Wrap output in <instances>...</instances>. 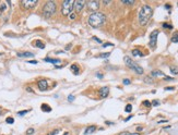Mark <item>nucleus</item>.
Returning a JSON list of instances; mask_svg holds the SVG:
<instances>
[{
	"label": "nucleus",
	"instance_id": "2f4dec72",
	"mask_svg": "<svg viewBox=\"0 0 178 135\" xmlns=\"http://www.w3.org/2000/svg\"><path fill=\"white\" fill-rule=\"evenodd\" d=\"M151 105H153V106H155V107H157V106H160V101H159V100H153V101L151 103Z\"/></svg>",
	"mask_w": 178,
	"mask_h": 135
},
{
	"label": "nucleus",
	"instance_id": "7c9ffc66",
	"mask_svg": "<svg viewBox=\"0 0 178 135\" xmlns=\"http://www.w3.org/2000/svg\"><path fill=\"white\" fill-rule=\"evenodd\" d=\"M29 112V110H23V111H19L18 114L20 116V117H22V116H24L25 113H27Z\"/></svg>",
	"mask_w": 178,
	"mask_h": 135
},
{
	"label": "nucleus",
	"instance_id": "f704fd0d",
	"mask_svg": "<svg viewBox=\"0 0 178 135\" xmlns=\"http://www.w3.org/2000/svg\"><path fill=\"white\" fill-rule=\"evenodd\" d=\"M143 105H144L145 107H150V106H151V103H150L149 100H144V101H143Z\"/></svg>",
	"mask_w": 178,
	"mask_h": 135
},
{
	"label": "nucleus",
	"instance_id": "72a5a7b5",
	"mask_svg": "<svg viewBox=\"0 0 178 135\" xmlns=\"http://www.w3.org/2000/svg\"><path fill=\"white\" fill-rule=\"evenodd\" d=\"M58 133H59V130H54V131H53V132H50L48 135H57Z\"/></svg>",
	"mask_w": 178,
	"mask_h": 135
},
{
	"label": "nucleus",
	"instance_id": "423d86ee",
	"mask_svg": "<svg viewBox=\"0 0 178 135\" xmlns=\"http://www.w3.org/2000/svg\"><path fill=\"white\" fill-rule=\"evenodd\" d=\"M159 33H160V32L157 31V30H155V31L152 32V33H151V35H150V43H149V45H150V47H151L152 49H154V48L156 47V43H157V35H159Z\"/></svg>",
	"mask_w": 178,
	"mask_h": 135
},
{
	"label": "nucleus",
	"instance_id": "dca6fc26",
	"mask_svg": "<svg viewBox=\"0 0 178 135\" xmlns=\"http://www.w3.org/2000/svg\"><path fill=\"white\" fill-rule=\"evenodd\" d=\"M41 109H42V111H44V112H50V111H51V108H50L47 104L42 105V106H41Z\"/></svg>",
	"mask_w": 178,
	"mask_h": 135
},
{
	"label": "nucleus",
	"instance_id": "5701e85b",
	"mask_svg": "<svg viewBox=\"0 0 178 135\" xmlns=\"http://www.w3.org/2000/svg\"><path fill=\"white\" fill-rule=\"evenodd\" d=\"M144 82H145V83H149V84H152L154 81H153V79H151V77L147 76V77H144Z\"/></svg>",
	"mask_w": 178,
	"mask_h": 135
},
{
	"label": "nucleus",
	"instance_id": "de8ad7c7",
	"mask_svg": "<svg viewBox=\"0 0 178 135\" xmlns=\"http://www.w3.org/2000/svg\"><path fill=\"white\" fill-rule=\"evenodd\" d=\"M26 91H27V92H33V91H32L30 87H27V88H26Z\"/></svg>",
	"mask_w": 178,
	"mask_h": 135
},
{
	"label": "nucleus",
	"instance_id": "412c9836",
	"mask_svg": "<svg viewBox=\"0 0 178 135\" xmlns=\"http://www.w3.org/2000/svg\"><path fill=\"white\" fill-rule=\"evenodd\" d=\"M121 2L125 3V5H133L135 0H121Z\"/></svg>",
	"mask_w": 178,
	"mask_h": 135
},
{
	"label": "nucleus",
	"instance_id": "b1692460",
	"mask_svg": "<svg viewBox=\"0 0 178 135\" xmlns=\"http://www.w3.org/2000/svg\"><path fill=\"white\" fill-rule=\"evenodd\" d=\"M131 110H132V106L131 105H127L126 108H125V111L126 112H131Z\"/></svg>",
	"mask_w": 178,
	"mask_h": 135
},
{
	"label": "nucleus",
	"instance_id": "0eeeda50",
	"mask_svg": "<svg viewBox=\"0 0 178 135\" xmlns=\"http://www.w3.org/2000/svg\"><path fill=\"white\" fill-rule=\"evenodd\" d=\"M37 0H22L21 1V6L24 8L25 10H30L33 9L37 5Z\"/></svg>",
	"mask_w": 178,
	"mask_h": 135
},
{
	"label": "nucleus",
	"instance_id": "393cba45",
	"mask_svg": "<svg viewBox=\"0 0 178 135\" xmlns=\"http://www.w3.org/2000/svg\"><path fill=\"white\" fill-rule=\"evenodd\" d=\"M71 70H72V71H73L74 73H79V72H78V71H77V70H78V66H75V64H72V66H71Z\"/></svg>",
	"mask_w": 178,
	"mask_h": 135
},
{
	"label": "nucleus",
	"instance_id": "39448f33",
	"mask_svg": "<svg viewBox=\"0 0 178 135\" xmlns=\"http://www.w3.org/2000/svg\"><path fill=\"white\" fill-rule=\"evenodd\" d=\"M73 0H65L62 2V7H61V13L62 15L67 17V15H70V13H72V9H73Z\"/></svg>",
	"mask_w": 178,
	"mask_h": 135
},
{
	"label": "nucleus",
	"instance_id": "7ed1b4c3",
	"mask_svg": "<svg viewBox=\"0 0 178 135\" xmlns=\"http://www.w3.org/2000/svg\"><path fill=\"white\" fill-rule=\"evenodd\" d=\"M123 60H125V63L127 64V67H129L131 70H133L137 74H143V69H142L138 63H135L133 60H131V58L128 57V56H126L125 58H123Z\"/></svg>",
	"mask_w": 178,
	"mask_h": 135
},
{
	"label": "nucleus",
	"instance_id": "58836bf2",
	"mask_svg": "<svg viewBox=\"0 0 178 135\" xmlns=\"http://www.w3.org/2000/svg\"><path fill=\"white\" fill-rule=\"evenodd\" d=\"M165 81H173L174 79L173 77H171V76H165V79H164Z\"/></svg>",
	"mask_w": 178,
	"mask_h": 135
},
{
	"label": "nucleus",
	"instance_id": "a18cd8bd",
	"mask_svg": "<svg viewBox=\"0 0 178 135\" xmlns=\"http://www.w3.org/2000/svg\"><path fill=\"white\" fill-rule=\"evenodd\" d=\"M94 40H96V42H98V43H102V42H101L98 38H96V37H94Z\"/></svg>",
	"mask_w": 178,
	"mask_h": 135
},
{
	"label": "nucleus",
	"instance_id": "c03bdc74",
	"mask_svg": "<svg viewBox=\"0 0 178 135\" xmlns=\"http://www.w3.org/2000/svg\"><path fill=\"white\" fill-rule=\"evenodd\" d=\"M131 118H132V116H130V117H128V118H127V119H125V121H126V122H127V121H128V120H130V119H131Z\"/></svg>",
	"mask_w": 178,
	"mask_h": 135
},
{
	"label": "nucleus",
	"instance_id": "f8f14e48",
	"mask_svg": "<svg viewBox=\"0 0 178 135\" xmlns=\"http://www.w3.org/2000/svg\"><path fill=\"white\" fill-rule=\"evenodd\" d=\"M44 61L49 62V63H53V64H55V66H57V67H58V64L61 63V60H60V59H53V58H45Z\"/></svg>",
	"mask_w": 178,
	"mask_h": 135
},
{
	"label": "nucleus",
	"instance_id": "9b49d317",
	"mask_svg": "<svg viewBox=\"0 0 178 135\" xmlns=\"http://www.w3.org/2000/svg\"><path fill=\"white\" fill-rule=\"evenodd\" d=\"M108 94H109V87L104 86V87H102V88H101V91H99V95H101V97H102V98H106V97L108 96Z\"/></svg>",
	"mask_w": 178,
	"mask_h": 135
},
{
	"label": "nucleus",
	"instance_id": "09e8293b",
	"mask_svg": "<svg viewBox=\"0 0 178 135\" xmlns=\"http://www.w3.org/2000/svg\"><path fill=\"white\" fill-rule=\"evenodd\" d=\"M142 130V128L141 126H139V128H137V131H141Z\"/></svg>",
	"mask_w": 178,
	"mask_h": 135
},
{
	"label": "nucleus",
	"instance_id": "3c124183",
	"mask_svg": "<svg viewBox=\"0 0 178 135\" xmlns=\"http://www.w3.org/2000/svg\"><path fill=\"white\" fill-rule=\"evenodd\" d=\"M68 134H69V133H68V132H66V133H65L63 135H68Z\"/></svg>",
	"mask_w": 178,
	"mask_h": 135
},
{
	"label": "nucleus",
	"instance_id": "c756f323",
	"mask_svg": "<svg viewBox=\"0 0 178 135\" xmlns=\"http://www.w3.org/2000/svg\"><path fill=\"white\" fill-rule=\"evenodd\" d=\"M34 132H35V131H34V129H33V128H31V129H29L27 131H26V134H27V135H32V134H34Z\"/></svg>",
	"mask_w": 178,
	"mask_h": 135
},
{
	"label": "nucleus",
	"instance_id": "c85d7f7f",
	"mask_svg": "<svg viewBox=\"0 0 178 135\" xmlns=\"http://www.w3.org/2000/svg\"><path fill=\"white\" fill-rule=\"evenodd\" d=\"M111 56V52H106V54H102L99 55V58H108Z\"/></svg>",
	"mask_w": 178,
	"mask_h": 135
},
{
	"label": "nucleus",
	"instance_id": "473e14b6",
	"mask_svg": "<svg viewBox=\"0 0 178 135\" xmlns=\"http://www.w3.org/2000/svg\"><path fill=\"white\" fill-rule=\"evenodd\" d=\"M6 10V3H2L1 6H0V12H3Z\"/></svg>",
	"mask_w": 178,
	"mask_h": 135
},
{
	"label": "nucleus",
	"instance_id": "e433bc0d",
	"mask_svg": "<svg viewBox=\"0 0 178 135\" xmlns=\"http://www.w3.org/2000/svg\"><path fill=\"white\" fill-rule=\"evenodd\" d=\"M68 100H69V101H73V100H74V96H73V95H69Z\"/></svg>",
	"mask_w": 178,
	"mask_h": 135
},
{
	"label": "nucleus",
	"instance_id": "2eb2a0df",
	"mask_svg": "<svg viewBox=\"0 0 178 135\" xmlns=\"http://www.w3.org/2000/svg\"><path fill=\"white\" fill-rule=\"evenodd\" d=\"M151 75L154 76V77H160V76H164V77H165V74L163 73L162 71H159V70H153V71L151 72Z\"/></svg>",
	"mask_w": 178,
	"mask_h": 135
},
{
	"label": "nucleus",
	"instance_id": "cd10ccee",
	"mask_svg": "<svg viewBox=\"0 0 178 135\" xmlns=\"http://www.w3.org/2000/svg\"><path fill=\"white\" fill-rule=\"evenodd\" d=\"M109 46H111V47H113V46H114V44H111V43H105V44H103V45H102V47H103V48L109 47Z\"/></svg>",
	"mask_w": 178,
	"mask_h": 135
},
{
	"label": "nucleus",
	"instance_id": "c9c22d12",
	"mask_svg": "<svg viewBox=\"0 0 178 135\" xmlns=\"http://www.w3.org/2000/svg\"><path fill=\"white\" fill-rule=\"evenodd\" d=\"M77 18V14L75 13H70V20H74V19Z\"/></svg>",
	"mask_w": 178,
	"mask_h": 135
},
{
	"label": "nucleus",
	"instance_id": "37998d69",
	"mask_svg": "<svg viewBox=\"0 0 178 135\" xmlns=\"http://www.w3.org/2000/svg\"><path fill=\"white\" fill-rule=\"evenodd\" d=\"M97 76H98V77H99V79H103V74L97 73Z\"/></svg>",
	"mask_w": 178,
	"mask_h": 135
},
{
	"label": "nucleus",
	"instance_id": "bb28decb",
	"mask_svg": "<svg viewBox=\"0 0 178 135\" xmlns=\"http://www.w3.org/2000/svg\"><path fill=\"white\" fill-rule=\"evenodd\" d=\"M163 27L164 28H168V30H172L173 26L171 24H167V23H163Z\"/></svg>",
	"mask_w": 178,
	"mask_h": 135
},
{
	"label": "nucleus",
	"instance_id": "4468645a",
	"mask_svg": "<svg viewBox=\"0 0 178 135\" xmlns=\"http://www.w3.org/2000/svg\"><path fill=\"white\" fill-rule=\"evenodd\" d=\"M95 130H96V126H95V125H90V126H87V128L85 129V131H84V133H83V134L84 135L92 134Z\"/></svg>",
	"mask_w": 178,
	"mask_h": 135
},
{
	"label": "nucleus",
	"instance_id": "f03ea898",
	"mask_svg": "<svg viewBox=\"0 0 178 135\" xmlns=\"http://www.w3.org/2000/svg\"><path fill=\"white\" fill-rule=\"evenodd\" d=\"M153 14V10L150 6H143L139 12V22L141 25H145Z\"/></svg>",
	"mask_w": 178,
	"mask_h": 135
},
{
	"label": "nucleus",
	"instance_id": "ea45409f",
	"mask_svg": "<svg viewBox=\"0 0 178 135\" xmlns=\"http://www.w3.org/2000/svg\"><path fill=\"white\" fill-rule=\"evenodd\" d=\"M29 63H33V64H37V61L36 60H30V61H27Z\"/></svg>",
	"mask_w": 178,
	"mask_h": 135
},
{
	"label": "nucleus",
	"instance_id": "9d476101",
	"mask_svg": "<svg viewBox=\"0 0 178 135\" xmlns=\"http://www.w3.org/2000/svg\"><path fill=\"white\" fill-rule=\"evenodd\" d=\"M37 85H38V88H39V91H42V92L46 91V89L48 88V83H47V81H46V80L38 81Z\"/></svg>",
	"mask_w": 178,
	"mask_h": 135
},
{
	"label": "nucleus",
	"instance_id": "aec40b11",
	"mask_svg": "<svg viewBox=\"0 0 178 135\" xmlns=\"http://www.w3.org/2000/svg\"><path fill=\"white\" fill-rule=\"evenodd\" d=\"M171 72H172V74H175V75H177L178 74V67H171Z\"/></svg>",
	"mask_w": 178,
	"mask_h": 135
},
{
	"label": "nucleus",
	"instance_id": "4be33fe9",
	"mask_svg": "<svg viewBox=\"0 0 178 135\" xmlns=\"http://www.w3.org/2000/svg\"><path fill=\"white\" fill-rule=\"evenodd\" d=\"M6 122L8 123V124H12V123H14V119L11 117H8L6 119Z\"/></svg>",
	"mask_w": 178,
	"mask_h": 135
},
{
	"label": "nucleus",
	"instance_id": "49530a36",
	"mask_svg": "<svg viewBox=\"0 0 178 135\" xmlns=\"http://www.w3.org/2000/svg\"><path fill=\"white\" fill-rule=\"evenodd\" d=\"M165 122H167L166 120H162V121H159L157 123H160V124H161V123H165Z\"/></svg>",
	"mask_w": 178,
	"mask_h": 135
},
{
	"label": "nucleus",
	"instance_id": "f3484780",
	"mask_svg": "<svg viewBox=\"0 0 178 135\" xmlns=\"http://www.w3.org/2000/svg\"><path fill=\"white\" fill-rule=\"evenodd\" d=\"M34 45H35L36 47H38V48H41V49H44V48H45V44H44L43 42H41V40H35V42H34Z\"/></svg>",
	"mask_w": 178,
	"mask_h": 135
},
{
	"label": "nucleus",
	"instance_id": "f257e3e1",
	"mask_svg": "<svg viewBox=\"0 0 178 135\" xmlns=\"http://www.w3.org/2000/svg\"><path fill=\"white\" fill-rule=\"evenodd\" d=\"M106 17L104 13L102 12H93L90 17H89V24L94 28H97L99 26L104 24Z\"/></svg>",
	"mask_w": 178,
	"mask_h": 135
},
{
	"label": "nucleus",
	"instance_id": "a211bd4d",
	"mask_svg": "<svg viewBox=\"0 0 178 135\" xmlns=\"http://www.w3.org/2000/svg\"><path fill=\"white\" fill-rule=\"evenodd\" d=\"M132 56H135V57H142V56H143V54H142L140 50L133 49V50H132Z\"/></svg>",
	"mask_w": 178,
	"mask_h": 135
},
{
	"label": "nucleus",
	"instance_id": "6ab92c4d",
	"mask_svg": "<svg viewBox=\"0 0 178 135\" xmlns=\"http://www.w3.org/2000/svg\"><path fill=\"white\" fill-rule=\"evenodd\" d=\"M172 43H178V32H176L172 36Z\"/></svg>",
	"mask_w": 178,
	"mask_h": 135
},
{
	"label": "nucleus",
	"instance_id": "a878e982",
	"mask_svg": "<svg viewBox=\"0 0 178 135\" xmlns=\"http://www.w3.org/2000/svg\"><path fill=\"white\" fill-rule=\"evenodd\" d=\"M119 135H140L139 133H129V132H123Z\"/></svg>",
	"mask_w": 178,
	"mask_h": 135
},
{
	"label": "nucleus",
	"instance_id": "603ef678",
	"mask_svg": "<svg viewBox=\"0 0 178 135\" xmlns=\"http://www.w3.org/2000/svg\"><path fill=\"white\" fill-rule=\"evenodd\" d=\"M0 114H1V109H0Z\"/></svg>",
	"mask_w": 178,
	"mask_h": 135
},
{
	"label": "nucleus",
	"instance_id": "20e7f679",
	"mask_svg": "<svg viewBox=\"0 0 178 135\" xmlns=\"http://www.w3.org/2000/svg\"><path fill=\"white\" fill-rule=\"evenodd\" d=\"M56 9H57V8H56V3L54 1H47L43 8L44 17H46V18L51 17V15L56 12Z\"/></svg>",
	"mask_w": 178,
	"mask_h": 135
},
{
	"label": "nucleus",
	"instance_id": "ddd939ff",
	"mask_svg": "<svg viewBox=\"0 0 178 135\" xmlns=\"http://www.w3.org/2000/svg\"><path fill=\"white\" fill-rule=\"evenodd\" d=\"M17 56L21 57V58H32V57H34V54L29 52V51H24V52H18Z\"/></svg>",
	"mask_w": 178,
	"mask_h": 135
},
{
	"label": "nucleus",
	"instance_id": "1a4fd4ad",
	"mask_svg": "<svg viewBox=\"0 0 178 135\" xmlns=\"http://www.w3.org/2000/svg\"><path fill=\"white\" fill-rule=\"evenodd\" d=\"M85 6V1L84 0H75L73 3V9H75V11H81Z\"/></svg>",
	"mask_w": 178,
	"mask_h": 135
},
{
	"label": "nucleus",
	"instance_id": "79ce46f5",
	"mask_svg": "<svg viewBox=\"0 0 178 135\" xmlns=\"http://www.w3.org/2000/svg\"><path fill=\"white\" fill-rule=\"evenodd\" d=\"M103 2H104L105 5H108V3H111V1H108V0H104Z\"/></svg>",
	"mask_w": 178,
	"mask_h": 135
},
{
	"label": "nucleus",
	"instance_id": "8fccbe9b",
	"mask_svg": "<svg viewBox=\"0 0 178 135\" xmlns=\"http://www.w3.org/2000/svg\"><path fill=\"white\" fill-rule=\"evenodd\" d=\"M165 8H167V9H169V8H171V6H169V5H165Z\"/></svg>",
	"mask_w": 178,
	"mask_h": 135
},
{
	"label": "nucleus",
	"instance_id": "4c0bfd02",
	"mask_svg": "<svg viewBox=\"0 0 178 135\" xmlns=\"http://www.w3.org/2000/svg\"><path fill=\"white\" fill-rule=\"evenodd\" d=\"M123 84H125V85H129L130 80H127V79H126V80H123Z\"/></svg>",
	"mask_w": 178,
	"mask_h": 135
},
{
	"label": "nucleus",
	"instance_id": "6e6552de",
	"mask_svg": "<svg viewBox=\"0 0 178 135\" xmlns=\"http://www.w3.org/2000/svg\"><path fill=\"white\" fill-rule=\"evenodd\" d=\"M86 6H87V9H89L90 11L96 12V10L99 8V2H98L97 0H90V1L86 3Z\"/></svg>",
	"mask_w": 178,
	"mask_h": 135
},
{
	"label": "nucleus",
	"instance_id": "a19ab883",
	"mask_svg": "<svg viewBox=\"0 0 178 135\" xmlns=\"http://www.w3.org/2000/svg\"><path fill=\"white\" fill-rule=\"evenodd\" d=\"M165 91H174V87H171V86L169 87H166Z\"/></svg>",
	"mask_w": 178,
	"mask_h": 135
}]
</instances>
